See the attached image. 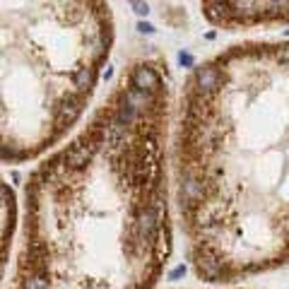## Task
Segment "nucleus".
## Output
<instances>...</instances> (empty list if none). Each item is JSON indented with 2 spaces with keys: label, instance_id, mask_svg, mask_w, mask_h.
<instances>
[{
  "label": "nucleus",
  "instance_id": "obj_3",
  "mask_svg": "<svg viewBox=\"0 0 289 289\" xmlns=\"http://www.w3.org/2000/svg\"><path fill=\"white\" fill-rule=\"evenodd\" d=\"M205 17L222 27H256L289 22V2H205Z\"/></svg>",
  "mask_w": 289,
  "mask_h": 289
},
{
  "label": "nucleus",
  "instance_id": "obj_1",
  "mask_svg": "<svg viewBox=\"0 0 289 289\" xmlns=\"http://www.w3.org/2000/svg\"><path fill=\"white\" fill-rule=\"evenodd\" d=\"M169 85L144 92L128 68L85 130L24 188L12 289H152L171 253Z\"/></svg>",
  "mask_w": 289,
  "mask_h": 289
},
{
  "label": "nucleus",
  "instance_id": "obj_7",
  "mask_svg": "<svg viewBox=\"0 0 289 289\" xmlns=\"http://www.w3.org/2000/svg\"><path fill=\"white\" fill-rule=\"evenodd\" d=\"M181 65H193V58L188 53H181Z\"/></svg>",
  "mask_w": 289,
  "mask_h": 289
},
{
  "label": "nucleus",
  "instance_id": "obj_6",
  "mask_svg": "<svg viewBox=\"0 0 289 289\" xmlns=\"http://www.w3.org/2000/svg\"><path fill=\"white\" fill-rule=\"evenodd\" d=\"M138 29H140L143 34H154V27H152V24H147V22H140V24H138Z\"/></svg>",
  "mask_w": 289,
  "mask_h": 289
},
{
  "label": "nucleus",
  "instance_id": "obj_4",
  "mask_svg": "<svg viewBox=\"0 0 289 289\" xmlns=\"http://www.w3.org/2000/svg\"><path fill=\"white\" fill-rule=\"evenodd\" d=\"M130 5L135 7L138 15H149V5H147V2H130Z\"/></svg>",
  "mask_w": 289,
  "mask_h": 289
},
{
  "label": "nucleus",
  "instance_id": "obj_2",
  "mask_svg": "<svg viewBox=\"0 0 289 289\" xmlns=\"http://www.w3.org/2000/svg\"><path fill=\"white\" fill-rule=\"evenodd\" d=\"M111 41L106 2H2V162L34 159L72 128Z\"/></svg>",
  "mask_w": 289,
  "mask_h": 289
},
{
  "label": "nucleus",
  "instance_id": "obj_5",
  "mask_svg": "<svg viewBox=\"0 0 289 289\" xmlns=\"http://www.w3.org/2000/svg\"><path fill=\"white\" fill-rule=\"evenodd\" d=\"M181 275H186V265H178L176 270H171V272H169V280H178Z\"/></svg>",
  "mask_w": 289,
  "mask_h": 289
}]
</instances>
